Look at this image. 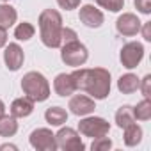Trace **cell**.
<instances>
[{
	"mask_svg": "<svg viewBox=\"0 0 151 151\" xmlns=\"http://www.w3.org/2000/svg\"><path fill=\"white\" fill-rule=\"evenodd\" d=\"M71 77L77 91L91 94L93 100H105L110 94V71L105 68H77Z\"/></svg>",
	"mask_w": 151,
	"mask_h": 151,
	"instance_id": "cell-1",
	"label": "cell"
},
{
	"mask_svg": "<svg viewBox=\"0 0 151 151\" xmlns=\"http://www.w3.org/2000/svg\"><path fill=\"white\" fill-rule=\"evenodd\" d=\"M39 36L45 46L59 48L60 46V32H62V16L55 9H45L39 14Z\"/></svg>",
	"mask_w": 151,
	"mask_h": 151,
	"instance_id": "cell-2",
	"label": "cell"
},
{
	"mask_svg": "<svg viewBox=\"0 0 151 151\" xmlns=\"http://www.w3.org/2000/svg\"><path fill=\"white\" fill-rule=\"evenodd\" d=\"M22 91L23 94L32 100L34 103L37 101H46L50 96V84L46 80V77L39 71H29L23 75L22 78Z\"/></svg>",
	"mask_w": 151,
	"mask_h": 151,
	"instance_id": "cell-3",
	"label": "cell"
},
{
	"mask_svg": "<svg viewBox=\"0 0 151 151\" xmlns=\"http://www.w3.org/2000/svg\"><path fill=\"white\" fill-rule=\"evenodd\" d=\"M60 59L66 66L71 68H80L87 62L89 59V50L84 43H80L78 39L73 43H66L60 45Z\"/></svg>",
	"mask_w": 151,
	"mask_h": 151,
	"instance_id": "cell-4",
	"label": "cell"
},
{
	"mask_svg": "<svg viewBox=\"0 0 151 151\" xmlns=\"http://www.w3.org/2000/svg\"><path fill=\"white\" fill-rule=\"evenodd\" d=\"M78 132L84 137H91V139H98V137H105L110 132V123L103 117H96V116H84V119L78 123Z\"/></svg>",
	"mask_w": 151,
	"mask_h": 151,
	"instance_id": "cell-5",
	"label": "cell"
},
{
	"mask_svg": "<svg viewBox=\"0 0 151 151\" xmlns=\"http://www.w3.org/2000/svg\"><path fill=\"white\" fill-rule=\"evenodd\" d=\"M55 142H57V149H64V151H84L86 149V144L82 142L78 132L69 126L60 128L55 133Z\"/></svg>",
	"mask_w": 151,
	"mask_h": 151,
	"instance_id": "cell-6",
	"label": "cell"
},
{
	"mask_svg": "<svg viewBox=\"0 0 151 151\" xmlns=\"http://www.w3.org/2000/svg\"><path fill=\"white\" fill-rule=\"evenodd\" d=\"M142 59H144V46H142V43H137V41L126 43L119 52V60L126 69L137 68Z\"/></svg>",
	"mask_w": 151,
	"mask_h": 151,
	"instance_id": "cell-7",
	"label": "cell"
},
{
	"mask_svg": "<svg viewBox=\"0 0 151 151\" xmlns=\"http://www.w3.org/2000/svg\"><path fill=\"white\" fill-rule=\"evenodd\" d=\"M29 142L34 149L37 151H55L57 149V142H55V133H52V130L48 128H37L30 133Z\"/></svg>",
	"mask_w": 151,
	"mask_h": 151,
	"instance_id": "cell-8",
	"label": "cell"
},
{
	"mask_svg": "<svg viewBox=\"0 0 151 151\" xmlns=\"http://www.w3.org/2000/svg\"><path fill=\"white\" fill-rule=\"evenodd\" d=\"M140 25H142V22L137 18V14H133V13H123L117 18V22H116V30L121 36L132 37V36H137L140 32Z\"/></svg>",
	"mask_w": 151,
	"mask_h": 151,
	"instance_id": "cell-9",
	"label": "cell"
},
{
	"mask_svg": "<svg viewBox=\"0 0 151 151\" xmlns=\"http://www.w3.org/2000/svg\"><path fill=\"white\" fill-rule=\"evenodd\" d=\"M68 109L71 110V114L84 117V116H89V114L94 112L96 103H94L93 98H89L86 94H75V96H71V100L68 103Z\"/></svg>",
	"mask_w": 151,
	"mask_h": 151,
	"instance_id": "cell-10",
	"label": "cell"
},
{
	"mask_svg": "<svg viewBox=\"0 0 151 151\" xmlns=\"http://www.w3.org/2000/svg\"><path fill=\"white\" fill-rule=\"evenodd\" d=\"M23 60H25V53H23V48L18 45V43H9L6 45V50H4V62H6V68L9 71H18L22 66H23Z\"/></svg>",
	"mask_w": 151,
	"mask_h": 151,
	"instance_id": "cell-11",
	"label": "cell"
},
{
	"mask_svg": "<svg viewBox=\"0 0 151 151\" xmlns=\"http://www.w3.org/2000/svg\"><path fill=\"white\" fill-rule=\"evenodd\" d=\"M78 18H80V22H82L86 27H89V29H98V27H101L103 22H105L103 13H101L98 7H94L93 4L82 6V7H80V13H78Z\"/></svg>",
	"mask_w": 151,
	"mask_h": 151,
	"instance_id": "cell-12",
	"label": "cell"
},
{
	"mask_svg": "<svg viewBox=\"0 0 151 151\" xmlns=\"http://www.w3.org/2000/svg\"><path fill=\"white\" fill-rule=\"evenodd\" d=\"M53 91L66 98V96H71L75 94V91H77V86H75V80L71 77V73H59L55 80H53Z\"/></svg>",
	"mask_w": 151,
	"mask_h": 151,
	"instance_id": "cell-13",
	"label": "cell"
},
{
	"mask_svg": "<svg viewBox=\"0 0 151 151\" xmlns=\"http://www.w3.org/2000/svg\"><path fill=\"white\" fill-rule=\"evenodd\" d=\"M32 112H34V101L29 100L27 96L16 98V100L11 103V107H9V114L14 116L16 119H18V117H29Z\"/></svg>",
	"mask_w": 151,
	"mask_h": 151,
	"instance_id": "cell-14",
	"label": "cell"
},
{
	"mask_svg": "<svg viewBox=\"0 0 151 151\" xmlns=\"http://www.w3.org/2000/svg\"><path fill=\"white\" fill-rule=\"evenodd\" d=\"M139 84H140V78L133 73H126V75H121L119 80H117V89L119 93L123 94H133L137 89H139Z\"/></svg>",
	"mask_w": 151,
	"mask_h": 151,
	"instance_id": "cell-15",
	"label": "cell"
},
{
	"mask_svg": "<svg viewBox=\"0 0 151 151\" xmlns=\"http://www.w3.org/2000/svg\"><path fill=\"white\" fill-rule=\"evenodd\" d=\"M45 119L50 126H62L68 123V112L62 107H50L45 112Z\"/></svg>",
	"mask_w": 151,
	"mask_h": 151,
	"instance_id": "cell-16",
	"label": "cell"
},
{
	"mask_svg": "<svg viewBox=\"0 0 151 151\" xmlns=\"http://www.w3.org/2000/svg\"><path fill=\"white\" fill-rule=\"evenodd\" d=\"M123 130H124L123 140H124V144H126L128 147H133V146H137V144L142 140L144 132H142V128H140L137 123H132V124H128V126L123 128Z\"/></svg>",
	"mask_w": 151,
	"mask_h": 151,
	"instance_id": "cell-17",
	"label": "cell"
},
{
	"mask_svg": "<svg viewBox=\"0 0 151 151\" xmlns=\"http://www.w3.org/2000/svg\"><path fill=\"white\" fill-rule=\"evenodd\" d=\"M16 20H18V13L13 6L0 4V27L7 30L9 27H13L16 23Z\"/></svg>",
	"mask_w": 151,
	"mask_h": 151,
	"instance_id": "cell-18",
	"label": "cell"
},
{
	"mask_svg": "<svg viewBox=\"0 0 151 151\" xmlns=\"http://www.w3.org/2000/svg\"><path fill=\"white\" fill-rule=\"evenodd\" d=\"M18 132V123L16 117L11 114H2L0 116V137H13Z\"/></svg>",
	"mask_w": 151,
	"mask_h": 151,
	"instance_id": "cell-19",
	"label": "cell"
},
{
	"mask_svg": "<svg viewBox=\"0 0 151 151\" xmlns=\"http://www.w3.org/2000/svg\"><path fill=\"white\" fill-rule=\"evenodd\" d=\"M135 123V116H133V107L132 105H123L117 109L116 112V124L119 128H126L128 124Z\"/></svg>",
	"mask_w": 151,
	"mask_h": 151,
	"instance_id": "cell-20",
	"label": "cell"
},
{
	"mask_svg": "<svg viewBox=\"0 0 151 151\" xmlns=\"http://www.w3.org/2000/svg\"><path fill=\"white\" fill-rule=\"evenodd\" d=\"M133 116H135V121H149L151 119V101L147 98L139 101L133 107Z\"/></svg>",
	"mask_w": 151,
	"mask_h": 151,
	"instance_id": "cell-21",
	"label": "cell"
},
{
	"mask_svg": "<svg viewBox=\"0 0 151 151\" xmlns=\"http://www.w3.org/2000/svg\"><path fill=\"white\" fill-rule=\"evenodd\" d=\"M34 34H36V29H34V25L29 23V22H22V23H18L16 29H14V37H16L18 41H29V39L34 37Z\"/></svg>",
	"mask_w": 151,
	"mask_h": 151,
	"instance_id": "cell-22",
	"label": "cell"
},
{
	"mask_svg": "<svg viewBox=\"0 0 151 151\" xmlns=\"http://www.w3.org/2000/svg\"><path fill=\"white\" fill-rule=\"evenodd\" d=\"M96 4L110 13H119L124 7V0H96Z\"/></svg>",
	"mask_w": 151,
	"mask_h": 151,
	"instance_id": "cell-23",
	"label": "cell"
},
{
	"mask_svg": "<svg viewBox=\"0 0 151 151\" xmlns=\"http://www.w3.org/2000/svg\"><path fill=\"white\" fill-rule=\"evenodd\" d=\"M112 147V140L105 135V137H98V139H93V144H91V149L93 151H109Z\"/></svg>",
	"mask_w": 151,
	"mask_h": 151,
	"instance_id": "cell-24",
	"label": "cell"
},
{
	"mask_svg": "<svg viewBox=\"0 0 151 151\" xmlns=\"http://www.w3.org/2000/svg\"><path fill=\"white\" fill-rule=\"evenodd\" d=\"M78 39V34L75 32L73 29L69 27H62V32H60V45H66V43H73Z\"/></svg>",
	"mask_w": 151,
	"mask_h": 151,
	"instance_id": "cell-25",
	"label": "cell"
},
{
	"mask_svg": "<svg viewBox=\"0 0 151 151\" xmlns=\"http://www.w3.org/2000/svg\"><path fill=\"white\" fill-rule=\"evenodd\" d=\"M133 4L139 13L142 14H151V0H133Z\"/></svg>",
	"mask_w": 151,
	"mask_h": 151,
	"instance_id": "cell-26",
	"label": "cell"
},
{
	"mask_svg": "<svg viewBox=\"0 0 151 151\" xmlns=\"http://www.w3.org/2000/svg\"><path fill=\"white\" fill-rule=\"evenodd\" d=\"M149 86H151V75H146V77L140 80V84H139V89L142 91V96H144V98H147V100H149V96H151Z\"/></svg>",
	"mask_w": 151,
	"mask_h": 151,
	"instance_id": "cell-27",
	"label": "cell"
},
{
	"mask_svg": "<svg viewBox=\"0 0 151 151\" xmlns=\"http://www.w3.org/2000/svg\"><path fill=\"white\" fill-rule=\"evenodd\" d=\"M82 0H57V6L60 9H66V11H71V9H77L80 6Z\"/></svg>",
	"mask_w": 151,
	"mask_h": 151,
	"instance_id": "cell-28",
	"label": "cell"
},
{
	"mask_svg": "<svg viewBox=\"0 0 151 151\" xmlns=\"http://www.w3.org/2000/svg\"><path fill=\"white\" fill-rule=\"evenodd\" d=\"M140 32L144 41H151V22H146L144 25H140Z\"/></svg>",
	"mask_w": 151,
	"mask_h": 151,
	"instance_id": "cell-29",
	"label": "cell"
},
{
	"mask_svg": "<svg viewBox=\"0 0 151 151\" xmlns=\"http://www.w3.org/2000/svg\"><path fill=\"white\" fill-rule=\"evenodd\" d=\"M7 45V30L0 27V48H4Z\"/></svg>",
	"mask_w": 151,
	"mask_h": 151,
	"instance_id": "cell-30",
	"label": "cell"
},
{
	"mask_svg": "<svg viewBox=\"0 0 151 151\" xmlns=\"http://www.w3.org/2000/svg\"><path fill=\"white\" fill-rule=\"evenodd\" d=\"M0 149H14V151H16L18 147H16L14 144H2V146H0Z\"/></svg>",
	"mask_w": 151,
	"mask_h": 151,
	"instance_id": "cell-31",
	"label": "cell"
},
{
	"mask_svg": "<svg viewBox=\"0 0 151 151\" xmlns=\"http://www.w3.org/2000/svg\"><path fill=\"white\" fill-rule=\"evenodd\" d=\"M2 114H6V103L0 100V116H2Z\"/></svg>",
	"mask_w": 151,
	"mask_h": 151,
	"instance_id": "cell-32",
	"label": "cell"
},
{
	"mask_svg": "<svg viewBox=\"0 0 151 151\" xmlns=\"http://www.w3.org/2000/svg\"><path fill=\"white\" fill-rule=\"evenodd\" d=\"M2 2H9V0H2Z\"/></svg>",
	"mask_w": 151,
	"mask_h": 151,
	"instance_id": "cell-33",
	"label": "cell"
}]
</instances>
